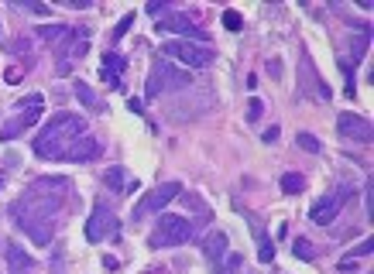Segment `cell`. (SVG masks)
Masks as SVG:
<instances>
[{"label": "cell", "instance_id": "6da1fadb", "mask_svg": "<svg viewBox=\"0 0 374 274\" xmlns=\"http://www.w3.org/2000/svg\"><path fill=\"white\" fill-rule=\"evenodd\" d=\"M72 185L65 179H52V192H45L41 179H34L28 185V192L11 206V216L14 223L34 240V247H48L52 237H55V216H59V206H62V196Z\"/></svg>", "mask_w": 374, "mask_h": 274}, {"label": "cell", "instance_id": "7a4b0ae2", "mask_svg": "<svg viewBox=\"0 0 374 274\" xmlns=\"http://www.w3.org/2000/svg\"><path fill=\"white\" fill-rule=\"evenodd\" d=\"M83 134H86V121H83L79 114H55V117L32 137V151L38 154V158H48V161H62L69 144H72L76 137H83Z\"/></svg>", "mask_w": 374, "mask_h": 274}, {"label": "cell", "instance_id": "3957f363", "mask_svg": "<svg viewBox=\"0 0 374 274\" xmlns=\"http://www.w3.org/2000/svg\"><path fill=\"white\" fill-rule=\"evenodd\" d=\"M41 114H45V96H41V93L21 96V100L11 107V117L0 127V141H18L21 134H28L34 123L41 121Z\"/></svg>", "mask_w": 374, "mask_h": 274}, {"label": "cell", "instance_id": "277c9868", "mask_svg": "<svg viewBox=\"0 0 374 274\" xmlns=\"http://www.w3.org/2000/svg\"><path fill=\"white\" fill-rule=\"evenodd\" d=\"M192 233H196L192 219H186V216H172V213H158V223H155V230H152V237H148V247H152V250L182 247L192 240Z\"/></svg>", "mask_w": 374, "mask_h": 274}, {"label": "cell", "instance_id": "5b68a950", "mask_svg": "<svg viewBox=\"0 0 374 274\" xmlns=\"http://www.w3.org/2000/svg\"><path fill=\"white\" fill-rule=\"evenodd\" d=\"M186 86H189V72H179L165 55H158L155 69H152V76H148V86H145V96L155 100V96H161V93L186 90Z\"/></svg>", "mask_w": 374, "mask_h": 274}, {"label": "cell", "instance_id": "8992f818", "mask_svg": "<svg viewBox=\"0 0 374 274\" xmlns=\"http://www.w3.org/2000/svg\"><path fill=\"white\" fill-rule=\"evenodd\" d=\"M186 189H182V182H161L158 189H152V192H145V199H138V206H134V213H131V219L134 223H145L148 216L161 213L168 203H175L179 196H182Z\"/></svg>", "mask_w": 374, "mask_h": 274}, {"label": "cell", "instance_id": "52a82bcc", "mask_svg": "<svg viewBox=\"0 0 374 274\" xmlns=\"http://www.w3.org/2000/svg\"><path fill=\"white\" fill-rule=\"evenodd\" d=\"M107 237L121 240V219H117V213H114L103 199H96L93 213L86 219V240H90V244H103Z\"/></svg>", "mask_w": 374, "mask_h": 274}, {"label": "cell", "instance_id": "ba28073f", "mask_svg": "<svg viewBox=\"0 0 374 274\" xmlns=\"http://www.w3.org/2000/svg\"><path fill=\"white\" fill-rule=\"evenodd\" d=\"M161 55L168 62H182V65H189V69H206L210 62L217 59V52L210 48V45H192V41H165V48H161Z\"/></svg>", "mask_w": 374, "mask_h": 274}, {"label": "cell", "instance_id": "9c48e42d", "mask_svg": "<svg viewBox=\"0 0 374 274\" xmlns=\"http://www.w3.org/2000/svg\"><path fill=\"white\" fill-rule=\"evenodd\" d=\"M155 28L161 31V34H179V41H192V45L203 41V45H210V34L199 28L189 14H179V11H168V18H161Z\"/></svg>", "mask_w": 374, "mask_h": 274}, {"label": "cell", "instance_id": "30bf717a", "mask_svg": "<svg viewBox=\"0 0 374 274\" xmlns=\"http://www.w3.org/2000/svg\"><path fill=\"white\" fill-rule=\"evenodd\" d=\"M337 134H340L343 141H350V144H371L374 127H371V121H364L357 114H340L337 117Z\"/></svg>", "mask_w": 374, "mask_h": 274}, {"label": "cell", "instance_id": "8fae6325", "mask_svg": "<svg viewBox=\"0 0 374 274\" xmlns=\"http://www.w3.org/2000/svg\"><path fill=\"white\" fill-rule=\"evenodd\" d=\"M343 199H347V189H343V192H326V196H319V199L309 206V219L316 226H330V223L340 216Z\"/></svg>", "mask_w": 374, "mask_h": 274}, {"label": "cell", "instance_id": "7c38bea8", "mask_svg": "<svg viewBox=\"0 0 374 274\" xmlns=\"http://www.w3.org/2000/svg\"><path fill=\"white\" fill-rule=\"evenodd\" d=\"M100 151H103V144L96 141L90 130H86L83 137H76V141L69 144V151L62 154V161H76V165H83V161H93V158H100Z\"/></svg>", "mask_w": 374, "mask_h": 274}, {"label": "cell", "instance_id": "4fadbf2b", "mask_svg": "<svg viewBox=\"0 0 374 274\" xmlns=\"http://www.w3.org/2000/svg\"><path fill=\"white\" fill-rule=\"evenodd\" d=\"M0 254H4V261H7V274H32L34 271V257L25 247L7 240V244L0 247Z\"/></svg>", "mask_w": 374, "mask_h": 274}, {"label": "cell", "instance_id": "5bb4252c", "mask_svg": "<svg viewBox=\"0 0 374 274\" xmlns=\"http://www.w3.org/2000/svg\"><path fill=\"white\" fill-rule=\"evenodd\" d=\"M124 69H127V59L121 52H107L103 55V69H100V79L110 86V90H124Z\"/></svg>", "mask_w": 374, "mask_h": 274}, {"label": "cell", "instance_id": "9a60e30c", "mask_svg": "<svg viewBox=\"0 0 374 274\" xmlns=\"http://www.w3.org/2000/svg\"><path fill=\"white\" fill-rule=\"evenodd\" d=\"M227 247H230V237H227L223 230H217V233H210V237L203 240V254H206L213 264H220V261L227 257Z\"/></svg>", "mask_w": 374, "mask_h": 274}, {"label": "cell", "instance_id": "2e32d148", "mask_svg": "<svg viewBox=\"0 0 374 274\" xmlns=\"http://www.w3.org/2000/svg\"><path fill=\"white\" fill-rule=\"evenodd\" d=\"M76 100H79V103H83V107H86V110H90V107H93L96 114H100V110H103V103H100V96H96V93L90 90V86H86V83H76Z\"/></svg>", "mask_w": 374, "mask_h": 274}, {"label": "cell", "instance_id": "e0dca14e", "mask_svg": "<svg viewBox=\"0 0 374 274\" xmlns=\"http://www.w3.org/2000/svg\"><path fill=\"white\" fill-rule=\"evenodd\" d=\"M302 189H306V179H302L299 172H285V175H281V192H285V196H299Z\"/></svg>", "mask_w": 374, "mask_h": 274}, {"label": "cell", "instance_id": "ac0fdd59", "mask_svg": "<svg viewBox=\"0 0 374 274\" xmlns=\"http://www.w3.org/2000/svg\"><path fill=\"white\" fill-rule=\"evenodd\" d=\"M258 261L261 264H272L275 261V240L268 233H258Z\"/></svg>", "mask_w": 374, "mask_h": 274}, {"label": "cell", "instance_id": "d6986e66", "mask_svg": "<svg viewBox=\"0 0 374 274\" xmlns=\"http://www.w3.org/2000/svg\"><path fill=\"white\" fill-rule=\"evenodd\" d=\"M295 144H299L302 151H309V154H319V148H323V144H319V137H316V134H309V130H299Z\"/></svg>", "mask_w": 374, "mask_h": 274}, {"label": "cell", "instance_id": "ffe728a7", "mask_svg": "<svg viewBox=\"0 0 374 274\" xmlns=\"http://www.w3.org/2000/svg\"><path fill=\"white\" fill-rule=\"evenodd\" d=\"M103 182L110 185V189H117V192H121V185L127 182L124 168H121V165H117V168H107V172H103Z\"/></svg>", "mask_w": 374, "mask_h": 274}, {"label": "cell", "instance_id": "44dd1931", "mask_svg": "<svg viewBox=\"0 0 374 274\" xmlns=\"http://www.w3.org/2000/svg\"><path fill=\"white\" fill-rule=\"evenodd\" d=\"M295 257H299V261H316V250H312V244L306 237L295 240Z\"/></svg>", "mask_w": 374, "mask_h": 274}, {"label": "cell", "instance_id": "7402d4cb", "mask_svg": "<svg viewBox=\"0 0 374 274\" xmlns=\"http://www.w3.org/2000/svg\"><path fill=\"white\" fill-rule=\"evenodd\" d=\"M223 28H227V31H241V28H244V18H241L237 11H223Z\"/></svg>", "mask_w": 374, "mask_h": 274}, {"label": "cell", "instance_id": "603a6c76", "mask_svg": "<svg viewBox=\"0 0 374 274\" xmlns=\"http://www.w3.org/2000/svg\"><path fill=\"white\" fill-rule=\"evenodd\" d=\"M131 25H134V11H127L124 18H121V25L114 28V41H121V38L127 34V31H131Z\"/></svg>", "mask_w": 374, "mask_h": 274}, {"label": "cell", "instance_id": "cb8c5ba5", "mask_svg": "<svg viewBox=\"0 0 374 274\" xmlns=\"http://www.w3.org/2000/svg\"><path fill=\"white\" fill-rule=\"evenodd\" d=\"M261 117H265V103H261V100H251L248 103V121L254 123V121H261Z\"/></svg>", "mask_w": 374, "mask_h": 274}, {"label": "cell", "instance_id": "d4e9b609", "mask_svg": "<svg viewBox=\"0 0 374 274\" xmlns=\"http://www.w3.org/2000/svg\"><path fill=\"white\" fill-rule=\"evenodd\" d=\"M371 250H374V240L368 237L364 244H357L354 250H350V257H371ZM350 257H347V261H350Z\"/></svg>", "mask_w": 374, "mask_h": 274}, {"label": "cell", "instance_id": "484cf974", "mask_svg": "<svg viewBox=\"0 0 374 274\" xmlns=\"http://www.w3.org/2000/svg\"><path fill=\"white\" fill-rule=\"evenodd\" d=\"M261 141H265V144H275V141H279V127H268Z\"/></svg>", "mask_w": 374, "mask_h": 274}, {"label": "cell", "instance_id": "4316f807", "mask_svg": "<svg viewBox=\"0 0 374 274\" xmlns=\"http://www.w3.org/2000/svg\"><path fill=\"white\" fill-rule=\"evenodd\" d=\"M364 210H368V216H371V179H368V185H364Z\"/></svg>", "mask_w": 374, "mask_h": 274}]
</instances>
